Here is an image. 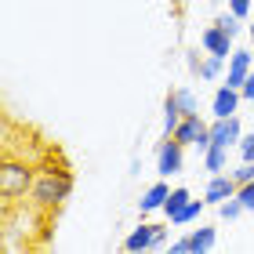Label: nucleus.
Wrapping results in <instances>:
<instances>
[{
    "label": "nucleus",
    "mask_w": 254,
    "mask_h": 254,
    "mask_svg": "<svg viewBox=\"0 0 254 254\" xmlns=\"http://www.w3.org/2000/svg\"><path fill=\"white\" fill-rule=\"evenodd\" d=\"M167 247V225H153V222H142V225H134L131 233H127L124 240V251H164Z\"/></svg>",
    "instance_id": "nucleus-4"
},
{
    "label": "nucleus",
    "mask_w": 254,
    "mask_h": 254,
    "mask_svg": "<svg viewBox=\"0 0 254 254\" xmlns=\"http://www.w3.org/2000/svg\"><path fill=\"white\" fill-rule=\"evenodd\" d=\"M251 69H254V51L251 48H236L233 55H229V62H225V84L229 87H244Z\"/></svg>",
    "instance_id": "nucleus-8"
},
{
    "label": "nucleus",
    "mask_w": 254,
    "mask_h": 254,
    "mask_svg": "<svg viewBox=\"0 0 254 254\" xmlns=\"http://www.w3.org/2000/svg\"><path fill=\"white\" fill-rule=\"evenodd\" d=\"M192 200V192L186 189V186H178V189H171V196H167V203H164V214L167 218H175L178 211H182V207H186Z\"/></svg>",
    "instance_id": "nucleus-17"
},
{
    "label": "nucleus",
    "mask_w": 254,
    "mask_h": 254,
    "mask_svg": "<svg viewBox=\"0 0 254 254\" xmlns=\"http://www.w3.org/2000/svg\"><path fill=\"white\" fill-rule=\"evenodd\" d=\"M247 37H251V48H254V26H247Z\"/></svg>",
    "instance_id": "nucleus-26"
},
{
    "label": "nucleus",
    "mask_w": 254,
    "mask_h": 254,
    "mask_svg": "<svg viewBox=\"0 0 254 254\" xmlns=\"http://www.w3.org/2000/svg\"><path fill=\"white\" fill-rule=\"evenodd\" d=\"M240 95H244V102H254V69H251V76L244 80V87H240Z\"/></svg>",
    "instance_id": "nucleus-24"
},
{
    "label": "nucleus",
    "mask_w": 254,
    "mask_h": 254,
    "mask_svg": "<svg viewBox=\"0 0 254 254\" xmlns=\"http://www.w3.org/2000/svg\"><path fill=\"white\" fill-rule=\"evenodd\" d=\"M200 62H203V59H200V51H186V65L192 69V76H196V69H200Z\"/></svg>",
    "instance_id": "nucleus-25"
},
{
    "label": "nucleus",
    "mask_w": 254,
    "mask_h": 254,
    "mask_svg": "<svg viewBox=\"0 0 254 254\" xmlns=\"http://www.w3.org/2000/svg\"><path fill=\"white\" fill-rule=\"evenodd\" d=\"M218 4H225V0H218Z\"/></svg>",
    "instance_id": "nucleus-27"
},
{
    "label": "nucleus",
    "mask_w": 254,
    "mask_h": 254,
    "mask_svg": "<svg viewBox=\"0 0 254 254\" xmlns=\"http://www.w3.org/2000/svg\"><path fill=\"white\" fill-rule=\"evenodd\" d=\"M200 48H203L207 55H218V59H229V55L236 51V40L229 37V33H225L222 26H218V22H214V26H207V29L200 33Z\"/></svg>",
    "instance_id": "nucleus-9"
},
{
    "label": "nucleus",
    "mask_w": 254,
    "mask_h": 254,
    "mask_svg": "<svg viewBox=\"0 0 254 254\" xmlns=\"http://www.w3.org/2000/svg\"><path fill=\"white\" fill-rule=\"evenodd\" d=\"M214 247H218V229L214 225H200V229H192V233L178 236L171 244L175 254H203V251H214Z\"/></svg>",
    "instance_id": "nucleus-6"
},
{
    "label": "nucleus",
    "mask_w": 254,
    "mask_h": 254,
    "mask_svg": "<svg viewBox=\"0 0 254 254\" xmlns=\"http://www.w3.org/2000/svg\"><path fill=\"white\" fill-rule=\"evenodd\" d=\"M203 171H207V175H225V171H229V149L225 145H207Z\"/></svg>",
    "instance_id": "nucleus-13"
},
{
    "label": "nucleus",
    "mask_w": 254,
    "mask_h": 254,
    "mask_svg": "<svg viewBox=\"0 0 254 254\" xmlns=\"http://www.w3.org/2000/svg\"><path fill=\"white\" fill-rule=\"evenodd\" d=\"M182 117H186V113H182L178 98L167 95V98H164V134H175V127L182 124Z\"/></svg>",
    "instance_id": "nucleus-15"
},
{
    "label": "nucleus",
    "mask_w": 254,
    "mask_h": 254,
    "mask_svg": "<svg viewBox=\"0 0 254 254\" xmlns=\"http://www.w3.org/2000/svg\"><path fill=\"white\" fill-rule=\"evenodd\" d=\"M225 4H229V11H233L236 18H247L251 7H254V0H225Z\"/></svg>",
    "instance_id": "nucleus-23"
},
{
    "label": "nucleus",
    "mask_w": 254,
    "mask_h": 254,
    "mask_svg": "<svg viewBox=\"0 0 254 254\" xmlns=\"http://www.w3.org/2000/svg\"><path fill=\"white\" fill-rule=\"evenodd\" d=\"M203 211H207V200H189V203L182 207V211H178L175 218H171V225H178V229H182V225H189V222H196V218H200Z\"/></svg>",
    "instance_id": "nucleus-16"
},
{
    "label": "nucleus",
    "mask_w": 254,
    "mask_h": 254,
    "mask_svg": "<svg viewBox=\"0 0 254 254\" xmlns=\"http://www.w3.org/2000/svg\"><path fill=\"white\" fill-rule=\"evenodd\" d=\"M225 62L229 59H218V55H207L203 51V62H200V69H196V76H200V80H218L225 73Z\"/></svg>",
    "instance_id": "nucleus-14"
},
{
    "label": "nucleus",
    "mask_w": 254,
    "mask_h": 254,
    "mask_svg": "<svg viewBox=\"0 0 254 254\" xmlns=\"http://www.w3.org/2000/svg\"><path fill=\"white\" fill-rule=\"evenodd\" d=\"M240 138H244V124H240V117H211V145L236 149Z\"/></svg>",
    "instance_id": "nucleus-7"
},
{
    "label": "nucleus",
    "mask_w": 254,
    "mask_h": 254,
    "mask_svg": "<svg viewBox=\"0 0 254 254\" xmlns=\"http://www.w3.org/2000/svg\"><path fill=\"white\" fill-rule=\"evenodd\" d=\"M236 200L244 203V211H247V214H254V182H247V186H240V189H236Z\"/></svg>",
    "instance_id": "nucleus-22"
},
{
    "label": "nucleus",
    "mask_w": 254,
    "mask_h": 254,
    "mask_svg": "<svg viewBox=\"0 0 254 254\" xmlns=\"http://www.w3.org/2000/svg\"><path fill=\"white\" fill-rule=\"evenodd\" d=\"M182 171H186V145L175 134H164V142L156 145V175L171 178V175H182Z\"/></svg>",
    "instance_id": "nucleus-5"
},
{
    "label": "nucleus",
    "mask_w": 254,
    "mask_h": 254,
    "mask_svg": "<svg viewBox=\"0 0 254 254\" xmlns=\"http://www.w3.org/2000/svg\"><path fill=\"white\" fill-rule=\"evenodd\" d=\"M171 95L178 98V106H182V113H186V117H189V113H200V102H196L192 87H175V91H171Z\"/></svg>",
    "instance_id": "nucleus-18"
},
{
    "label": "nucleus",
    "mask_w": 254,
    "mask_h": 254,
    "mask_svg": "<svg viewBox=\"0 0 254 254\" xmlns=\"http://www.w3.org/2000/svg\"><path fill=\"white\" fill-rule=\"evenodd\" d=\"M236 153H240V160H251V164H254V131H244V138H240V145H236Z\"/></svg>",
    "instance_id": "nucleus-21"
},
{
    "label": "nucleus",
    "mask_w": 254,
    "mask_h": 254,
    "mask_svg": "<svg viewBox=\"0 0 254 254\" xmlns=\"http://www.w3.org/2000/svg\"><path fill=\"white\" fill-rule=\"evenodd\" d=\"M175 138L186 149H196V153H207V145H211V124H207L200 113H189V117H182V124L175 127Z\"/></svg>",
    "instance_id": "nucleus-3"
},
{
    "label": "nucleus",
    "mask_w": 254,
    "mask_h": 254,
    "mask_svg": "<svg viewBox=\"0 0 254 254\" xmlns=\"http://www.w3.org/2000/svg\"><path fill=\"white\" fill-rule=\"evenodd\" d=\"M167 196H171V186H167V178H160V182H153V186L142 192V200H138V211H142V214H156V211H164Z\"/></svg>",
    "instance_id": "nucleus-12"
},
{
    "label": "nucleus",
    "mask_w": 254,
    "mask_h": 254,
    "mask_svg": "<svg viewBox=\"0 0 254 254\" xmlns=\"http://www.w3.org/2000/svg\"><path fill=\"white\" fill-rule=\"evenodd\" d=\"M33 178H37V164L26 160V153H15V149H4V164H0V200L4 207L11 203H26L29 200V189H33Z\"/></svg>",
    "instance_id": "nucleus-2"
},
{
    "label": "nucleus",
    "mask_w": 254,
    "mask_h": 254,
    "mask_svg": "<svg viewBox=\"0 0 254 254\" xmlns=\"http://www.w3.org/2000/svg\"><path fill=\"white\" fill-rule=\"evenodd\" d=\"M69 196H73V171L62 164H40L29 189V203L44 214H55Z\"/></svg>",
    "instance_id": "nucleus-1"
},
{
    "label": "nucleus",
    "mask_w": 254,
    "mask_h": 254,
    "mask_svg": "<svg viewBox=\"0 0 254 254\" xmlns=\"http://www.w3.org/2000/svg\"><path fill=\"white\" fill-rule=\"evenodd\" d=\"M236 189L240 186H236V178L229 175V171H225V175H211V178H207V189H203V200H207V207H218V203L233 200Z\"/></svg>",
    "instance_id": "nucleus-10"
},
{
    "label": "nucleus",
    "mask_w": 254,
    "mask_h": 254,
    "mask_svg": "<svg viewBox=\"0 0 254 254\" xmlns=\"http://www.w3.org/2000/svg\"><path fill=\"white\" fill-rule=\"evenodd\" d=\"M240 214H247V211H244V203H240L236 196H233V200H225V203H218V218H222V222H236Z\"/></svg>",
    "instance_id": "nucleus-19"
},
{
    "label": "nucleus",
    "mask_w": 254,
    "mask_h": 254,
    "mask_svg": "<svg viewBox=\"0 0 254 254\" xmlns=\"http://www.w3.org/2000/svg\"><path fill=\"white\" fill-rule=\"evenodd\" d=\"M240 106H244V95H240V87L218 84L214 98H211V117H236Z\"/></svg>",
    "instance_id": "nucleus-11"
},
{
    "label": "nucleus",
    "mask_w": 254,
    "mask_h": 254,
    "mask_svg": "<svg viewBox=\"0 0 254 254\" xmlns=\"http://www.w3.org/2000/svg\"><path fill=\"white\" fill-rule=\"evenodd\" d=\"M218 26H222V29L229 33V37H233V40H236V37H240V33H244V18H236V15H233V11H225V15H222V18H218Z\"/></svg>",
    "instance_id": "nucleus-20"
}]
</instances>
